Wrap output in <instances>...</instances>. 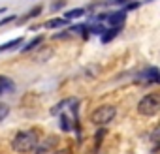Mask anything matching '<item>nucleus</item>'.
Instances as JSON below:
<instances>
[{
    "label": "nucleus",
    "instance_id": "f257e3e1",
    "mask_svg": "<svg viewBox=\"0 0 160 154\" xmlns=\"http://www.w3.org/2000/svg\"><path fill=\"white\" fill-rule=\"evenodd\" d=\"M36 145H38V133H36V132H32V130L19 132V133L13 137V141H12L13 150H15V152H21V154L34 150V147H36Z\"/></svg>",
    "mask_w": 160,
    "mask_h": 154
},
{
    "label": "nucleus",
    "instance_id": "a211bd4d",
    "mask_svg": "<svg viewBox=\"0 0 160 154\" xmlns=\"http://www.w3.org/2000/svg\"><path fill=\"white\" fill-rule=\"evenodd\" d=\"M13 19H15V15H10V17H4L2 21H0V25H8V23H10V21H13Z\"/></svg>",
    "mask_w": 160,
    "mask_h": 154
},
{
    "label": "nucleus",
    "instance_id": "39448f33",
    "mask_svg": "<svg viewBox=\"0 0 160 154\" xmlns=\"http://www.w3.org/2000/svg\"><path fill=\"white\" fill-rule=\"evenodd\" d=\"M124 17H126V13L124 12H113V13H108V15H100V17H96L94 21H102V19H108V23L111 25V28H121V25L124 23Z\"/></svg>",
    "mask_w": 160,
    "mask_h": 154
},
{
    "label": "nucleus",
    "instance_id": "dca6fc26",
    "mask_svg": "<svg viewBox=\"0 0 160 154\" xmlns=\"http://www.w3.org/2000/svg\"><path fill=\"white\" fill-rule=\"evenodd\" d=\"M136 8H139V2H128V4L124 6V10H126V12H130V10H136Z\"/></svg>",
    "mask_w": 160,
    "mask_h": 154
},
{
    "label": "nucleus",
    "instance_id": "7ed1b4c3",
    "mask_svg": "<svg viewBox=\"0 0 160 154\" xmlns=\"http://www.w3.org/2000/svg\"><path fill=\"white\" fill-rule=\"evenodd\" d=\"M115 115H117V109H115L113 105H100V107H96V109L92 111L91 120H92L96 126H106V124H109V122L115 118Z\"/></svg>",
    "mask_w": 160,
    "mask_h": 154
},
{
    "label": "nucleus",
    "instance_id": "f3484780",
    "mask_svg": "<svg viewBox=\"0 0 160 154\" xmlns=\"http://www.w3.org/2000/svg\"><path fill=\"white\" fill-rule=\"evenodd\" d=\"M62 4H64V0H58V2H53V4H51V10H53V12H57V10H60V8H62Z\"/></svg>",
    "mask_w": 160,
    "mask_h": 154
},
{
    "label": "nucleus",
    "instance_id": "20e7f679",
    "mask_svg": "<svg viewBox=\"0 0 160 154\" xmlns=\"http://www.w3.org/2000/svg\"><path fill=\"white\" fill-rule=\"evenodd\" d=\"M60 115V128L64 132H70L73 130V126H77V111H75V105L72 107V111L68 109L66 113H58Z\"/></svg>",
    "mask_w": 160,
    "mask_h": 154
},
{
    "label": "nucleus",
    "instance_id": "0eeeda50",
    "mask_svg": "<svg viewBox=\"0 0 160 154\" xmlns=\"http://www.w3.org/2000/svg\"><path fill=\"white\" fill-rule=\"evenodd\" d=\"M57 143V139L55 137H47L45 141H42L40 145H36L34 147V154H45L47 150H51L53 148V145Z\"/></svg>",
    "mask_w": 160,
    "mask_h": 154
},
{
    "label": "nucleus",
    "instance_id": "4468645a",
    "mask_svg": "<svg viewBox=\"0 0 160 154\" xmlns=\"http://www.w3.org/2000/svg\"><path fill=\"white\" fill-rule=\"evenodd\" d=\"M10 115V105H6V103H0V122H2L6 117Z\"/></svg>",
    "mask_w": 160,
    "mask_h": 154
},
{
    "label": "nucleus",
    "instance_id": "9d476101",
    "mask_svg": "<svg viewBox=\"0 0 160 154\" xmlns=\"http://www.w3.org/2000/svg\"><path fill=\"white\" fill-rule=\"evenodd\" d=\"M85 13H87L85 8H79V10H68V12H66V21H68V19L72 21V19H77V17H83Z\"/></svg>",
    "mask_w": 160,
    "mask_h": 154
},
{
    "label": "nucleus",
    "instance_id": "6e6552de",
    "mask_svg": "<svg viewBox=\"0 0 160 154\" xmlns=\"http://www.w3.org/2000/svg\"><path fill=\"white\" fill-rule=\"evenodd\" d=\"M15 90V85L12 79H8V77L4 75H0V96H4V94H10Z\"/></svg>",
    "mask_w": 160,
    "mask_h": 154
},
{
    "label": "nucleus",
    "instance_id": "6ab92c4d",
    "mask_svg": "<svg viewBox=\"0 0 160 154\" xmlns=\"http://www.w3.org/2000/svg\"><path fill=\"white\" fill-rule=\"evenodd\" d=\"M115 2L117 4H122V2H128V0H115Z\"/></svg>",
    "mask_w": 160,
    "mask_h": 154
},
{
    "label": "nucleus",
    "instance_id": "ddd939ff",
    "mask_svg": "<svg viewBox=\"0 0 160 154\" xmlns=\"http://www.w3.org/2000/svg\"><path fill=\"white\" fill-rule=\"evenodd\" d=\"M64 25H68L66 19H51L45 26H47V28H58V26H64Z\"/></svg>",
    "mask_w": 160,
    "mask_h": 154
},
{
    "label": "nucleus",
    "instance_id": "2eb2a0df",
    "mask_svg": "<svg viewBox=\"0 0 160 154\" xmlns=\"http://www.w3.org/2000/svg\"><path fill=\"white\" fill-rule=\"evenodd\" d=\"M38 13H42V8H40V6H38V8H34L28 15H25V17H23V21H25V19H30V17H36Z\"/></svg>",
    "mask_w": 160,
    "mask_h": 154
},
{
    "label": "nucleus",
    "instance_id": "f8f14e48",
    "mask_svg": "<svg viewBox=\"0 0 160 154\" xmlns=\"http://www.w3.org/2000/svg\"><path fill=\"white\" fill-rule=\"evenodd\" d=\"M21 41H23L21 38H15V40H12V41H6V43H2V45H0V53H2V51H8V49H15V47H17Z\"/></svg>",
    "mask_w": 160,
    "mask_h": 154
},
{
    "label": "nucleus",
    "instance_id": "1a4fd4ad",
    "mask_svg": "<svg viewBox=\"0 0 160 154\" xmlns=\"http://www.w3.org/2000/svg\"><path fill=\"white\" fill-rule=\"evenodd\" d=\"M42 41H43V36H36V38H34V40H30V41H28V43H27L21 51H23V53H28V51H32L34 47H38Z\"/></svg>",
    "mask_w": 160,
    "mask_h": 154
},
{
    "label": "nucleus",
    "instance_id": "f03ea898",
    "mask_svg": "<svg viewBox=\"0 0 160 154\" xmlns=\"http://www.w3.org/2000/svg\"><path fill=\"white\" fill-rule=\"evenodd\" d=\"M158 109H160V98H158V94H147L138 103V113L139 115H145V117L156 115Z\"/></svg>",
    "mask_w": 160,
    "mask_h": 154
},
{
    "label": "nucleus",
    "instance_id": "9b49d317",
    "mask_svg": "<svg viewBox=\"0 0 160 154\" xmlns=\"http://www.w3.org/2000/svg\"><path fill=\"white\" fill-rule=\"evenodd\" d=\"M119 30H121V28H109V30H106V32L102 34V41H104V43L111 41V40H113V38L119 34Z\"/></svg>",
    "mask_w": 160,
    "mask_h": 154
},
{
    "label": "nucleus",
    "instance_id": "423d86ee",
    "mask_svg": "<svg viewBox=\"0 0 160 154\" xmlns=\"http://www.w3.org/2000/svg\"><path fill=\"white\" fill-rule=\"evenodd\" d=\"M138 79L141 81V83H160V75H158V70L154 68V66H151V68H147Z\"/></svg>",
    "mask_w": 160,
    "mask_h": 154
}]
</instances>
